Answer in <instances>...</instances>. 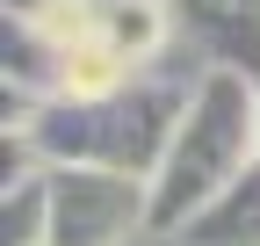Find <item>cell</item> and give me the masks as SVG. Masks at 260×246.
<instances>
[{
    "label": "cell",
    "mask_w": 260,
    "mask_h": 246,
    "mask_svg": "<svg viewBox=\"0 0 260 246\" xmlns=\"http://www.w3.org/2000/svg\"><path fill=\"white\" fill-rule=\"evenodd\" d=\"M195 73H138L130 87H116L102 102H44L29 123V145H37L44 167H109V174L152 181L188 116Z\"/></svg>",
    "instance_id": "1"
},
{
    "label": "cell",
    "mask_w": 260,
    "mask_h": 246,
    "mask_svg": "<svg viewBox=\"0 0 260 246\" xmlns=\"http://www.w3.org/2000/svg\"><path fill=\"white\" fill-rule=\"evenodd\" d=\"M260 160V80L232 66L195 73L188 116L152 174V232H181L203 203H217L232 181Z\"/></svg>",
    "instance_id": "2"
},
{
    "label": "cell",
    "mask_w": 260,
    "mask_h": 246,
    "mask_svg": "<svg viewBox=\"0 0 260 246\" xmlns=\"http://www.w3.org/2000/svg\"><path fill=\"white\" fill-rule=\"evenodd\" d=\"M130 232H152V181L109 167H51L44 246H123Z\"/></svg>",
    "instance_id": "3"
},
{
    "label": "cell",
    "mask_w": 260,
    "mask_h": 246,
    "mask_svg": "<svg viewBox=\"0 0 260 246\" xmlns=\"http://www.w3.org/2000/svg\"><path fill=\"white\" fill-rule=\"evenodd\" d=\"M167 8H174V29L210 66L260 80V0H167Z\"/></svg>",
    "instance_id": "4"
},
{
    "label": "cell",
    "mask_w": 260,
    "mask_h": 246,
    "mask_svg": "<svg viewBox=\"0 0 260 246\" xmlns=\"http://www.w3.org/2000/svg\"><path fill=\"white\" fill-rule=\"evenodd\" d=\"M174 239H181V246H260V160H253L217 203H203Z\"/></svg>",
    "instance_id": "5"
},
{
    "label": "cell",
    "mask_w": 260,
    "mask_h": 246,
    "mask_svg": "<svg viewBox=\"0 0 260 246\" xmlns=\"http://www.w3.org/2000/svg\"><path fill=\"white\" fill-rule=\"evenodd\" d=\"M51 239V167L0 189V246H44Z\"/></svg>",
    "instance_id": "6"
}]
</instances>
